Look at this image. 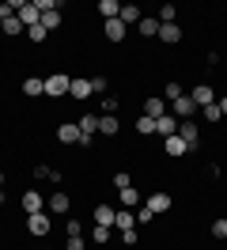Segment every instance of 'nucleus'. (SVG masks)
Returning a JSON list of instances; mask_svg holds the SVG:
<instances>
[{"instance_id": "obj_1", "label": "nucleus", "mask_w": 227, "mask_h": 250, "mask_svg": "<svg viewBox=\"0 0 227 250\" xmlns=\"http://www.w3.org/2000/svg\"><path fill=\"white\" fill-rule=\"evenodd\" d=\"M68 208H72V197H68L64 189H53V193L45 197V212H49V216H64Z\"/></svg>"}, {"instance_id": "obj_2", "label": "nucleus", "mask_w": 227, "mask_h": 250, "mask_svg": "<svg viewBox=\"0 0 227 250\" xmlns=\"http://www.w3.org/2000/svg\"><path fill=\"white\" fill-rule=\"evenodd\" d=\"M15 19H19V23L30 31V27H38V23H42V12L34 8V0H19V12H15Z\"/></svg>"}, {"instance_id": "obj_3", "label": "nucleus", "mask_w": 227, "mask_h": 250, "mask_svg": "<svg viewBox=\"0 0 227 250\" xmlns=\"http://www.w3.org/2000/svg\"><path fill=\"white\" fill-rule=\"evenodd\" d=\"M178 137L186 141V148L193 152V148H201V125L189 118V122H178Z\"/></svg>"}, {"instance_id": "obj_4", "label": "nucleus", "mask_w": 227, "mask_h": 250, "mask_svg": "<svg viewBox=\"0 0 227 250\" xmlns=\"http://www.w3.org/2000/svg\"><path fill=\"white\" fill-rule=\"evenodd\" d=\"M49 228H53V216H49V212H34V216H27V231L34 235V239L49 235Z\"/></svg>"}, {"instance_id": "obj_5", "label": "nucleus", "mask_w": 227, "mask_h": 250, "mask_svg": "<svg viewBox=\"0 0 227 250\" xmlns=\"http://www.w3.org/2000/svg\"><path fill=\"white\" fill-rule=\"evenodd\" d=\"M68 83H72V76L53 72V76L45 80V95H49V99H61V95H68Z\"/></svg>"}, {"instance_id": "obj_6", "label": "nucleus", "mask_w": 227, "mask_h": 250, "mask_svg": "<svg viewBox=\"0 0 227 250\" xmlns=\"http://www.w3.org/2000/svg\"><path fill=\"white\" fill-rule=\"evenodd\" d=\"M23 212H27V216H34V212H45V197L38 193V189H27V193H23Z\"/></svg>"}, {"instance_id": "obj_7", "label": "nucleus", "mask_w": 227, "mask_h": 250, "mask_svg": "<svg viewBox=\"0 0 227 250\" xmlns=\"http://www.w3.org/2000/svg\"><path fill=\"white\" fill-rule=\"evenodd\" d=\"M189 99L197 103V110H205V106H212V103H216V91H212L208 83H197L193 91H189Z\"/></svg>"}, {"instance_id": "obj_8", "label": "nucleus", "mask_w": 227, "mask_h": 250, "mask_svg": "<svg viewBox=\"0 0 227 250\" xmlns=\"http://www.w3.org/2000/svg\"><path fill=\"white\" fill-rule=\"evenodd\" d=\"M170 110H174V118L189 122V118H193V110H197V103L189 99V95H182V99H174V103H170Z\"/></svg>"}, {"instance_id": "obj_9", "label": "nucleus", "mask_w": 227, "mask_h": 250, "mask_svg": "<svg viewBox=\"0 0 227 250\" xmlns=\"http://www.w3.org/2000/svg\"><path fill=\"white\" fill-rule=\"evenodd\" d=\"M144 205H148L151 212L159 216V212H166V208H170V205H174V201H170V193H163V189H155V193H151V197H148V201H144Z\"/></svg>"}, {"instance_id": "obj_10", "label": "nucleus", "mask_w": 227, "mask_h": 250, "mask_svg": "<svg viewBox=\"0 0 227 250\" xmlns=\"http://www.w3.org/2000/svg\"><path fill=\"white\" fill-rule=\"evenodd\" d=\"M114 228H118V231H133L136 228V212L133 208H118V212H114Z\"/></svg>"}, {"instance_id": "obj_11", "label": "nucleus", "mask_w": 227, "mask_h": 250, "mask_svg": "<svg viewBox=\"0 0 227 250\" xmlns=\"http://www.w3.org/2000/svg\"><path fill=\"white\" fill-rule=\"evenodd\" d=\"M57 141L61 144H80V125H76V122L57 125Z\"/></svg>"}, {"instance_id": "obj_12", "label": "nucleus", "mask_w": 227, "mask_h": 250, "mask_svg": "<svg viewBox=\"0 0 227 250\" xmlns=\"http://www.w3.org/2000/svg\"><path fill=\"white\" fill-rule=\"evenodd\" d=\"M106 38H110V42H125V34H129V27H125V23H121V19H106Z\"/></svg>"}, {"instance_id": "obj_13", "label": "nucleus", "mask_w": 227, "mask_h": 250, "mask_svg": "<svg viewBox=\"0 0 227 250\" xmlns=\"http://www.w3.org/2000/svg\"><path fill=\"white\" fill-rule=\"evenodd\" d=\"M155 133H159V137H174V133H178V122H174V114H163V118H155Z\"/></svg>"}, {"instance_id": "obj_14", "label": "nucleus", "mask_w": 227, "mask_h": 250, "mask_svg": "<svg viewBox=\"0 0 227 250\" xmlns=\"http://www.w3.org/2000/svg\"><path fill=\"white\" fill-rule=\"evenodd\" d=\"M159 42H166V46L182 42V27L178 23H159Z\"/></svg>"}, {"instance_id": "obj_15", "label": "nucleus", "mask_w": 227, "mask_h": 250, "mask_svg": "<svg viewBox=\"0 0 227 250\" xmlns=\"http://www.w3.org/2000/svg\"><path fill=\"white\" fill-rule=\"evenodd\" d=\"M163 152H166L170 159H178V156H186L189 148H186V141H182L178 133H174V137H166V141H163Z\"/></svg>"}, {"instance_id": "obj_16", "label": "nucleus", "mask_w": 227, "mask_h": 250, "mask_svg": "<svg viewBox=\"0 0 227 250\" xmlns=\"http://www.w3.org/2000/svg\"><path fill=\"white\" fill-rule=\"evenodd\" d=\"M114 212H118L114 205H95V224L99 228H114Z\"/></svg>"}, {"instance_id": "obj_17", "label": "nucleus", "mask_w": 227, "mask_h": 250, "mask_svg": "<svg viewBox=\"0 0 227 250\" xmlns=\"http://www.w3.org/2000/svg\"><path fill=\"white\" fill-rule=\"evenodd\" d=\"M118 19H121V23H125V27H133V23H140V19H144V12H140L136 4H121Z\"/></svg>"}, {"instance_id": "obj_18", "label": "nucleus", "mask_w": 227, "mask_h": 250, "mask_svg": "<svg viewBox=\"0 0 227 250\" xmlns=\"http://www.w3.org/2000/svg\"><path fill=\"white\" fill-rule=\"evenodd\" d=\"M76 125H80V137H95L99 133V114H83Z\"/></svg>"}, {"instance_id": "obj_19", "label": "nucleus", "mask_w": 227, "mask_h": 250, "mask_svg": "<svg viewBox=\"0 0 227 250\" xmlns=\"http://www.w3.org/2000/svg\"><path fill=\"white\" fill-rule=\"evenodd\" d=\"M68 95H72V99H87V95H91V80L76 76L72 83H68Z\"/></svg>"}, {"instance_id": "obj_20", "label": "nucleus", "mask_w": 227, "mask_h": 250, "mask_svg": "<svg viewBox=\"0 0 227 250\" xmlns=\"http://www.w3.org/2000/svg\"><path fill=\"white\" fill-rule=\"evenodd\" d=\"M23 95H30V99L45 95V80H38V76H27V80H23Z\"/></svg>"}, {"instance_id": "obj_21", "label": "nucleus", "mask_w": 227, "mask_h": 250, "mask_svg": "<svg viewBox=\"0 0 227 250\" xmlns=\"http://www.w3.org/2000/svg\"><path fill=\"white\" fill-rule=\"evenodd\" d=\"M121 125H118V114H99V133H106V137H114Z\"/></svg>"}, {"instance_id": "obj_22", "label": "nucleus", "mask_w": 227, "mask_h": 250, "mask_svg": "<svg viewBox=\"0 0 227 250\" xmlns=\"http://www.w3.org/2000/svg\"><path fill=\"white\" fill-rule=\"evenodd\" d=\"M136 27H140V34H144V38H159V19H155V16H144Z\"/></svg>"}, {"instance_id": "obj_23", "label": "nucleus", "mask_w": 227, "mask_h": 250, "mask_svg": "<svg viewBox=\"0 0 227 250\" xmlns=\"http://www.w3.org/2000/svg\"><path fill=\"white\" fill-rule=\"evenodd\" d=\"M118 197H121V208H140V205H144V201H140V193H136L133 186H129V189H118Z\"/></svg>"}, {"instance_id": "obj_24", "label": "nucleus", "mask_w": 227, "mask_h": 250, "mask_svg": "<svg viewBox=\"0 0 227 250\" xmlns=\"http://www.w3.org/2000/svg\"><path fill=\"white\" fill-rule=\"evenodd\" d=\"M144 114H148V118H163L166 114V99H144Z\"/></svg>"}, {"instance_id": "obj_25", "label": "nucleus", "mask_w": 227, "mask_h": 250, "mask_svg": "<svg viewBox=\"0 0 227 250\" xmlns=\"http://www.w3.org/2000/svg\"><path fill=\"white\" fill-rule=\"evenodd\" d=\"M42 27H45L49 34L57 31V27H61V8H49V12H42Z\"/></svg>"}, {"instance_id": "obj_26", "label": "nucleus", "mask_w": 227, "mask_h": 250, "mask_svg": "<svg viewBox=\"0 0 227 250\" xmlns=\"http://www.w3.org/2000/svg\"><path fill=\"white\" fill-rule=\"evenodd\" d=\"M118 12H121L118 0H99V16L103 19H118Z\"/></svg>"}, {"instance_id": "obj_27", "label": "nucleus", "mask_w": 227, "mask_h": 250, "mask_svg": "<svg viewBox=\"0 0 227 250\" xmlns=\"http://www.w3.org/2000/svg\"><path fill=\"white\" fill-rule=\"evenodd\" d=\"M23 31H27V27H23V23H19V19H4V27H0V34H12V38H15V34H23Z\"/></svg>"}, {"instance_id": "obj_28", "label": "nucleus", "mask_w": 227, "mask_h": 250, "mask_svg": "<svg viewBox=\"0 0 227 250\" xmlns=\"http://www.w3.org/2000/svg\"><path fill=\"white\" fill-rule=\"evenodd\" d=\"M136 129H140V137H148V133H155V118H148V114H140V118H136Z\"/></svg>"}, {"instance_id": "obj_29", "label": "nucleus", "mask_w": 227, "mask_h": 250, "mask_svg": "<svg viewBox=\"0 0 227 250\" xmlns=\"http://www.w3.org/2000/svg\"><path fill=\"white\" fill-rule=\"evenodd\" d=\"M91 243L106 247V243H110V228H99V224H95V231H91Z\"/></svg>"}, {"instance_id": "obj_30", "label": "nucleus", "mask_w": 227, "mask_h": 250, "mask_svg": "<svg viewBox=\"0 0 227 250\" xmlns=\"http://www.w3.org/2000/svg\"><path fill=\"white\" fill-rule=\"evenodd\" d=\"M182 95H186V91H182V83H178V80H170V83H166V91H163V99L174 103V99H182Z\"/></svg>"}, {"instance_id": "obj_31", "label": "nucleus", "mask_w": 227, "mask_h": 250, "mask_svg": "<svg viewBox=\"0 0 227 250\" xmlns=\"http://www.w3.org/2000/svg\"><path fill=\"white\" fill-rule=\"evenodd\" d=\"M174 12H178V8H174V4H163V8H159V23H174Z\"/></svg>"}, {"instance_id": "obj_32", "label": "nucleus", "mask_w": 227, "mask_h": 250, "mask_svg": "<svg viewBox=\"0 0 227 250\" xmlns=\"http://www.w3.org/2000/svg\"><path fill=\"white\" fill-rule=\"evenodd\" d=\"M212 239H227V220H212Z\"/></svg>"}, {"instance_id": "obj_33", "label": "nucleus", "mask_w": 227, "mask_h": 250, "mask_svg": "<svg viewBox=\"0 0 227 250\" xmlns=\"http://www.w3.org/2000/svg\"><path fill=\"white\" fill-rule=\"evenodd\" d=\"M27 38H30V42H45V38H49V31L38 23V27H30V31H27Z\"/></svg>"}, {"instance_id": "obj_34", "label": "nucleus", "mask_w": 227, "mask_h": 250, "mask_svg": "<svg viewBox=\"0 0 227 250\" xmlns=\"http://www.w3.org/2000/svg\"><path fill=\"white\" fill-rule=\"evenodd\" d=\"M151 220H155V212H151L148 205H140V208H136V224H151Z\"/></svg>"}, {"instance_id": "obj_35", "label": "nucleus", "mask_w": 227, "mask_h": 250, "mask_svg": "<svg viewBox=\"0 0 227 250\" xmlns=\"http://www.w3.org/2000/svg\"><path fill=\"white\" fill-rule=\"evenodd\" d=\"M220 118H224V114H220V106H216V103H212V106H205V122H220Z\"/></svg>"}, {"instance_id": "obj_36", "label": "nucleus", "mask_w": 227, "mask_h": 250, "mask_svg": "<svg viewBox=\"0 0 227 250\" xmlns=\"http://www.w3.org/2000/svg\"><path fill=\"white\" fill-rule=\"evenodd\" d=\"M114 186H118V189H129V186H133V178H129L125 171H118V174H114Z\"/></svg>"}, {"instance_id": "obj_37", "label": "nucleus", "mask_w": 227, "mask_h": 250, "mask_svg": "<svg viewBox=\"0 0 227 250\" xmlns=\"http://www.w3.org/2000/svg\"><path fill=\"white\" fill-rule=\"evenodd\" d=\"M103 114H118V99H114V95L103 99Z\"/></svg>"}, {"instance_id": "obj_38", "label": "nucleus", "mask_w": 227, "mask_h": 250, "mask_svg": "<svg viewBox=\"0 0 227 250\" xmlns=\"http://www.w3.org/2000/svg\"><path fill=\"white\" fill-rule=\"evenodd\" d=\"M64 250H83V235H68V243H64Z\"/></svg>"}, {"instance_id": "obj_39", "label": "nucleus", "mask_w": 227, "mask_h": 250, "mask_svg": "<svg viewBox=\"0 0 227 250\" xmlns=\"http://www.w3.org/2000/svg\"><path fill=\"white\" fill-rule=\"evenodd\" d=\"M136 239H140L136 228H133V231H121V243H125V247H136Z\"/></svg>"}, {"instance_id": "obj_40", "label": "nucleus", "mask_w": 227, "mask_h": 250, "mask_svg": "<svg viewBox=\"0 0 227 250\" xmlns=\"http://www.w3.org/2000/svg\"><path fill=\"white\" fill-rule=\"evenodd\" d=\"M91 91L106 95V76H91Z\"/></svg>"}, {"instance_id": "obj_41", "label": "nucleus", "mask_w": 227, "mask_h": 250, "mask_svg": "<svg viewBox=\"0 0 227 250\" xmlns=\"http://www.w3.org/2000/svg\"><path fill=\"white\" fill-rule=\"evenodd\" d=\"M49 174H53V171H49V167H45V163H38V167H34V178H38V182H45V178H49Z\"/></svg>"}, {"instance_id": "obj_42", "label": "nucleus", "mask_w": 227, "mask_h": 250, "mask_svg": "<svg viewBox=\"0 0 227 250\" xmlns=\"http://www.w3.org/2000/svg\"><path fill=\"white\" fill-rule=\"evenodd\" d=\"M64 231H68V235H83V228H80V220H68V224H64Z\"/></svg>"}, {"instance_id": "obj_43", "label": "nucleus", "mask_w": 227, "mask_h": 250, "mask_svg": "<svg viewBox=\"0 0 227 250\" xmlns=\"http://www.w3.org/2000/svg\"><path fill=\"white\" fill-rule=\"evenodd\" d=\"M216 106H220V114L227 118V95H224V99H216Z\"/></svg>"}, {"instance_id": "obj_44", "label": "nucleus", "mask_w": 227, "mask_h": 250, "mask_svg": "<svg viewBox=\"0 0 227 250\" xmlns=\"http://www.w3.org/2000/svg\"><path fill=\"white\" fill-rule=\"evenodd\" d=\"M0 186H4V171H0Z\"/></svg>"}, {"instance_id": "obj_45", "label": "nucleus", "mask_w": 227, "mask_h": 250, "mask_svg": "<svg viewBox=\"0 0 227 250\" xmlns=\"http://www.w3.org/2000/svg\"><path fill=\"white\" fill-rule=\"evenodd\" d=\"M0 27H4V16H0Z\"/></svg>"}]
</instances>
